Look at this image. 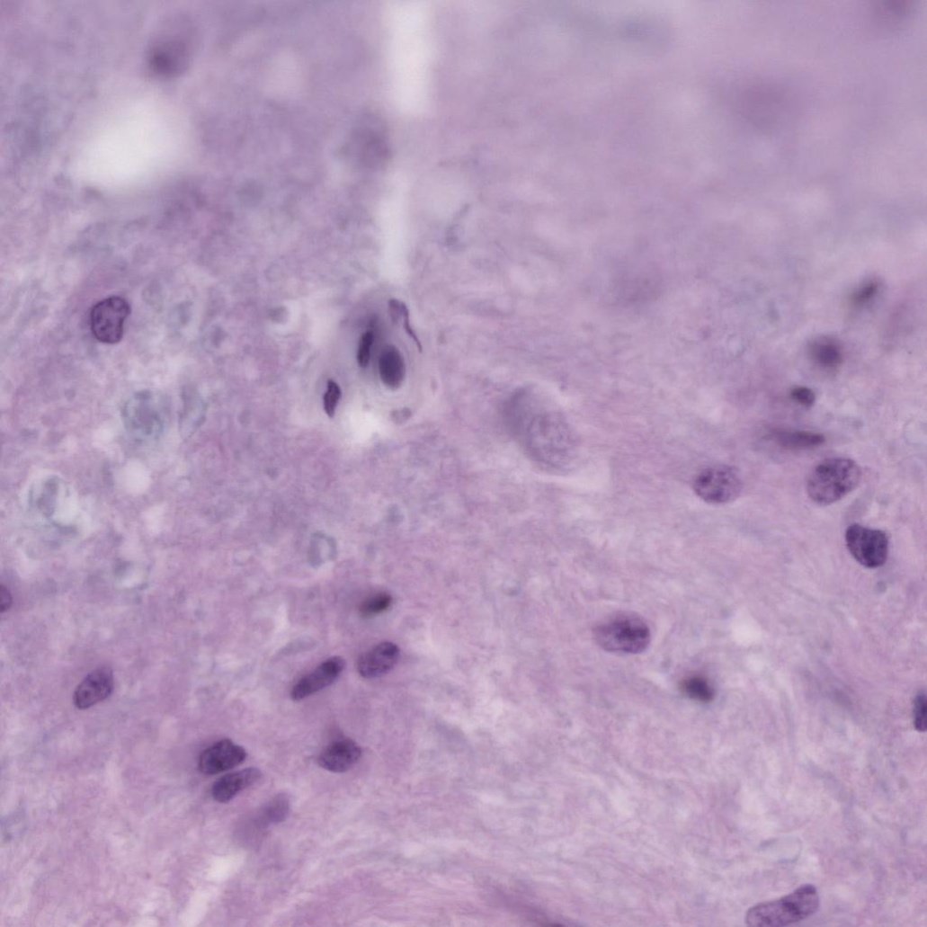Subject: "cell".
Returning <instances> with one entry per match:
<instances>
[{
    "label": "cell",
    "mask_w": 927,
    "mask_h": 927,
    "mask_svg": "<svg viewBox=\"0 0 927 927\" xmlns=\"http://www.w3.org/2000/svg\"><path fill=\"white\" fill-rule=\"evenodd\" d=\"M361 749L350 739L341 740L329 745L319 756L321 767L332 772H345L361 759Z\"/></svg>",
    "instance_id": "cell-13"
},
{
    "label": "cell",
    "mask_w": 927,
    "mask_h": 927,
    "mask_svg": "<svg viewBox=\"0 0 927 927\" xmlns=\"http://www.w3.org/2000/svg\"><path fill=\"white\" fill-rule=\"evenodd\" d=\"M12 606V596L10 592L3 586L2 588V611L5 612Z\"/></svg>",
    "instance_id": "cell-27"
},
{
    "label": "cell",
    "mask_w": 927,
    "mask_h": 927,
    "mask_svg": "<svg viewBox=\"0 0 927 927\" xmlns=\"http://www.w3.org/2000/svg\"><path fill=\"white\" fill-rule=\"evenodd\" d=\"M245 757L244 748L226 739L202 752L199 759V769L206 775L218 774L240 765Z\"/></svg>",
    "instance_id": "cell-10"
},
{
    "label": "cell",
    "mask_w": 927,
    "mask_h": 927,
    "mask_svg": "<svg viewBox=\"0 0 927 927\" xmlns=\"http://www.w3.org/2000/svg\"><path fill=\"white\" fill-rule=\"evenodd\" d=\"M71 500L70 492L61 480L46 478L32 486L29 495L31 513L43 522L60 521L65 507Z\"/></svg>",
    "instance_id": "cell-8"
},
{
    "label": "cell",
    "mask_w": 927,
    "mask_h": 927,
    "mask_svg": "<svg viewBox=\"0 0 927 927\" xmlns=\"http://www.w3.org/2000/svg\"><path fill=\"white\" fill-rule=\"evenodd\" d=\"M809 353L814 363L826 371L837 370L843 361L842 346L831 337H819L813 341Z\"/></svg>",
    "instance_id": "cell-16"
},
{
    "label": "cell",
    "mask_w": 927,
    "mask_h": 927,
    "mask_svg": "<svg viewBox=\"0 0 927 927\" xmlns=\"http://www.w3.org/2000/svg\"><path fill=\"white\" fill-rule=\"evenodd\" d=\"M290 811V802L285 794H280L264 808L263 822L266 824H280L285 821Z\"/></svg>",
    "instance_id": "cell-19"
},
{
    "label": "cell",
    "mask_w": 927,
    "mask_h": 927,
    "mask_svg": "<svg viewBox=\"0 0 927 927\" xmlns=\"http://www.w3.org/2000/svg\"><path fill=\"white\" fill-rule=\"evenodd\" d=\"M345 668V661L341 656H333L313 673L300 680L291 691V698L300 701L328 688L341 676Z\"/></svg>",
    "instance_id": "cell-9"
},
{
    "label": "cell",
    "mask_w": 927,
    "mask_h": 927,
    "mask_svg": "<svg viewBox=\"0 0 927 927\" xmlns=\"http://www.w3.org/2000/svg\"><path fill=\"white\" fill-rule=\"evenodd\" d=\"M341 388L336 382L329 380L324 398L325 410L329 417H334L341 398Z\"/></svg>",
    "instance_id": "cell-22"
},
{
    "label": "cell",
    "mask_w": 927,
    "mask_h": 927,
    "mask_svg": "<svg viewBox=\"0 0 927 927\" xmlns=\"http://www.w3.org/2000/svg\"><path fill=\"white\" fill-rule=\"evenodd\" d=\"M261 776L260 770L256 768H246L227 774L213 785V798L220 804H227L234 799L240 791L257 782Z\"/></svg>",
    "instance_id": "cell-14"
},
{
    "label": "cell",
    "mask_w": 927,
    "mask_h": 927,
    "mask_svg": "<svg viewBox=\"0 0 927 927\" xmlns=\"http://www.w3.org/2000/svg\"><path fill=\"white\" fill-rule=\"evenodd\" d=\"M880 284L871 280L863 283L852 295L851 303L855 308H863L872 302L878 296Z\"/></svg>",
    "instance_id": "cell-21"
},
{
    "label": "cell",
    "mask_w": 927,
    "mask_h": 927,
    "mask_svg": "<svg viewBox=\"0 0 927 927\" xmlns=\"http://www.w3.org/2000/svg\"><path fill=\"white\" fill-rule=\"evenodd\" d=\"M845 540L851 555L864 567L875 569L885 565L889 541L881 530L853 523L846 530Z\"/></svg>",
    "instance_id": "cell-6"
},
{
    "label": "cell",
    "mask_w": 927,
    "mask_h": 927,
    "mask_svg": "<svg viewBox=\"0 0 927 927\" xmlns=\"http://www.w3.org/2000/svg\"><path fill=\"white\" fill-rule=\"evenodd\" d=\"M790 398L794 403L807 408L813 407L816 402V395L814 390L804 386L793 388L790 391Z\"/></svg>",
    "instance_id": "cell-23"
},
{
    "label": "cell",
    "mask_w": 927,
    "mask_h": 927,
    "mask_svg": "<svg viewBox=\"0 0 927 927\" xmlns=\"http://www.w3.org/2000/svg\"><path fill=\"white\" fill-rule=\"evenodd\" d=\"M373 342L374 335L371 332H367L361 336L357 354L358 363L361 368H366L370 362Z\"/></svg>",
    "instance_id": "cell-25"
},
{
    "label": "cell",
    "mask_w": 927,
    "mask_h": 927,
    "mask_svg": "<svg viewBox=\"0 0 927 927\" xmlns=\"http://www.w3.org/2000/svg\"><path fill=\"white\" fill-rule=\"evenodd\" d=\"M400 648L392 642H382L365 652L358 661V672L365 679L388 673L398 664Z\"/></svg>",
    "instance_id": "cell-12"
},
{
    "label": "cell",
    "mask_w": 927,
    "mask_h": 927,
    "mask_svg": "<svg viewBox=\"0 0 927 927\" xmlns=\"http://www.w3.org/2000/svg\"><path fill=\"white\" fill-rule=\"evenodd\" d=\"M819 906L817 888L804 885L780 898L753 905L746 913L745 923L756 927L787 926L809 918Z\"/></svg>",
    "instance_id": "cell-1"
},
{
    "label": "cell",
    "mask_w": 927,
    "mask_h": 927,
    "mask_svg": "<svg viewBox=\"0 0 927 927\" xmlns=\"http://www.w3.org/2000/svg\"><path fill=\"white\" fill-rule=\"evenodd\" d=\"M392 598L388 593H378L367 599L361 606V614L370 618L387 611L391 605Z\"/></svg>",
    "instance_id": "cell-20"
},
{
    "label": "cell",
    "mask_w": 927,
    "mask_h": 927,
    "mask_svg": "<svg viewBox=\"0 0 927 927\" xmlns=\"http://www.w3.org/2000/svg\"><path fill=\"white\" fill-rule=\"evenodd\" d=\"M129 314L130 307L122 298L114 296L97 303L91 312V329L95 339L104 344L120 343Z\"/></svg>",
    "instance_id": "cell-7"
},
{
    "label": "cell",
    "mask_w": 927,
    "mask_h": 927,
    "mask_svg": "<svg viewBox=\"0 0 927 927\" xmlns=\"http://www.w3.org/2000/svg\"><path fill=\"white\" fill-rule=\"evenodd\" d=\"M597 644L617 654H640L651 639L646 622L633 613H618L600 622L593 631Z\"/></svg>",
    "instance_id": "cell-4"
},
{
    "label": "cell",
    "mask_w": 927,
    "mask_h": 927,
    "mask_svg": "<svg viewBox=\"0 0 927 927\" xmlns=\"http://www.w3.org/2000/svg\"><path fill=\"white\" fill-rule=\"evenodd\" d=\"M388 305L390 317L393 323H397V321H398L402 316L404 317L405 311L407 308L404 303L392 299L389 301Z\"/></svg>",
    "instance_id": "cell-26"
},
{
    "label": "cell",
    "mask_w": 927,
    "mask_h": 927,
    "mask_svg": "<svg viewBox=\"0 0 927 927\" xmlns=\"http://www.w3.org/2000/svg\"><path fill=\"white\" fill-rule=\"evenodd\" d=\"M744 487L739 470L728 465H717L703 469L695 477L693 489L708 504H725L737 499Z\"/></svg>",
    "instance_id": "cell-5"
},
{
    "label": "cell",
    "mask_w": 927,
    "mask_h": 927,
    "mask_svg": "<svg viewBox=\"0 0 927 927\" xmlns=\"http://www.w3.org/2000/svg\"><path fill=\"white\" fill-rule=\"evenodd\" d=\"M773 441L787 450H806L821 447L826 439L823 434L813 432L782 431L773 434Z\"/></svg>",
    "instance_id": "cell-17"
},
{
    "label": "cell",
    "mask_w": 927,
    "mask_h": 927,
    "mask_svg": "<svg viewBox=\"0 0 927 927\" xmlns=\"http://www.w3.org/2000/svg\"><path fill=\"white\" fill-rule=\"evenodd\" d=\"M113 688L114 679L111 669H97L85 677L76 690L75 706L80 710L88 709L108 699Z\"/></svg>",
    "instance_id": "cell-11"
},
{
    "label": "cell",
    "mask_w": 927,
    "mask_h": 927,
    "mask_svg": "<svg viewBox=\"0 0 927 927\" xmlns=\"http://www.w3.org/2000/svg\"><path fill=\"white\" fill-rule=\"evenodd\" d=\"M926 707L925 694L919 693L914 700V718L915 729L922 733L926 731Z\"/></svg>",
    "instance_id": "cell-24"
},
{
    "label": "cell",
    "mask_w": 927,
    "mask_h": 927,
    "mask_svg": "<svg viewBox=\"0 0 927 927\" xmlns=\"http://www.w3.org/2000/svg\"><path fill=\"white\" fill-rule=\"evenodd\" d=\"M861 478L862 471L856 461L847 458L828 459L814 468L807 491L814 503L827 506L854 491Z\"/></svg>",
    "instance_id": "cell-2"
},
{
    "label": "cell",
    "mask_w": 927,
    "mask_h": 927,
    "mask_svg": "<svg viewBox=\"0 0 927 927\" xmlns=\"http://www.w3.org/2000/svg\"><path fill=\"white\" fill-rule=\"evenodd\" d=\"M682 691L691 700L702 704L711 703L716 691L709 679L700 674L686 677L681 684Z\"/></svg>",
    "instance_id": "cell-18"
},
{
    "label": "cell",
    "mask_w": 927,
    "mask_h": 927,
    "mask_svg": "<svg viewBox=\"0 0 927 927\" xmlns=\"http://www.w3.org/2000/svg\"><path fill=\"white\" fill-rule=\"evenodd\" d=\"M122 422L132 440L139 443L155 442L166 427L165 405L152 391L137 392L124 404Z\"/></svg>",
    "instance_id": "cell-3"
},
{
    "label": "cell",
    "mask_w": 927,
    "mask_h": 927,
    "mask_svg": "<svg viewBox=\"0 0 927 927\" xmlns=\"http://www.w3.org/2000/svg\"><path fill=\"white\" fill-rule=\"evenodd\" d=\"M379 370L382 382L388 388H400L406 376V365L400 351L391 345L385 347L379 357Z\"/></svg>",
    "instance_id": "cell-15"
}]
</instances>
